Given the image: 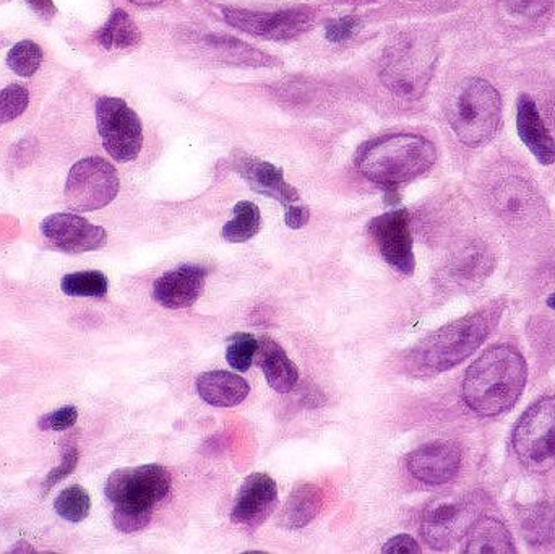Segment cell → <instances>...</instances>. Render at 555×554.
Returning a JSON list of instances; mask_svg holds the SVG:
<instances>
[{"label": "cell", "mask_w": 555, "mask_h": 554, "mask_svg": "<svg viewBox=\"0 0 555 554\" xmlns=\"http://www.w3.org/2000/svg\"><path fill=\"white\" fill-rule=\"evenodd\" d=\"M527 363L508 345L489 348L466 371L463 399L482 416H498L520 400L527 384Z\"/></svg>", "instance_id": "obj_1"}, {"label": "cell", "mask_w": 555, "mask_h": 554, "mask_svg": "<svg viewBox=\"0 0 555 554\" xmlns=\"http://www.w3.org/2000/svg\"><path fill=\"white\" fill-rule=\"evenodd\" d=\"M436 159V146L429 140L413 133H393L365 145L356 165L369 181L395 188L429 171Z\"/></svg>", "instance_id": "obj_2"}, {"label": "cell", "mask_w": 555, "mask_h": 554, "mask_svg": "<svg viewBox=\"0 0 555 554\" xmlns=\"http://www.w3.org/2000/svg\"><path fill=\"white\" fill-rule=\"evenodd\" d=\"M491 314L476 312L433 332L411 350L408 370L416 376H433L452 370L472 357L492 331Z\"/></svg>", "instance_id": "obj_3"}, {"label": "cell", "mask_w": 555, "mask_h": 554, "mask_svg": "<svg viewBox=\"0 0 555 554\" xmlns=\"http://www.w3.org/2000/svg\"><path fill=\"white\" fill-rule=\"evenodd\" d=\"M447 119L460 142L481 146L491 142L502 119L499 91L481 78L462 81L447 104Z\"/></svg>", "instance_id": "obj_4"}, {"label": "cell", "mask_w": 555, "mask_h": 554, "mask_svg": "<svg viewBox=\"0 0 555 554\" xmlns=\"http://www.w3.org/2000/svg\"><path fill=\"white\" fill-rule=\"evenodd\" d=\"M482 503L476 494H442L427 504L421 530L430 549L449 550L465 539L473 524L481 517Z\"/></svg>", "instance_id": "obj_5"}, {"label": "cell", "mask_w": 555, "mask_h": 554, "mask_svg": "<svg viewBox=\"0 0 555 554\" xmlns=\"http://www.w3.org/2000/svg\"><path fill=\"white\" fill-rule=\"evenodd\" d=\"M515 454L530 471L555 464V397H541L528 407L514 431Z\"/></svg>", "instance_id": "obj_6"}, {"label": "cell", "mask_w": 555, "mask_h": 554, "mask_svg": "<svg viewBox=\"0 0 555 554\" xmlns=\"http://www.w3.org/2000/svg\"><path fill=\"white\" fill-rule=\"evenodd\" d=\"M171 474L162 465L119 468L107 478L104 494L114 506L150 507L169 497Z\"/></svg>", "instance_id": "obj_7"}, {"label": "cell", "mask_w": 555, "mask_h": 554, "mask_svg": "<svg viewBox=\"0 0 555 554\" xmlns=\"http://www.w3.org/2000/svg\"><path fill=\"white\" fill-rule=\"evenodd\" d=\"M119 192V176L106 159L91 156L81 159L68 172L65 184L67 204L77 211L106 207Z\"/></svg>", "instance_id": "obj_8"}, {"label": "cell", "mask_w": 555, "mask_h": 554, "mask_svg": "<svg viewBox=\"0 0 555 554\" xmlns=\"http://www.w3.org/2000/svg\"><path fill=\"white\" fill-rule=\"evenodd\" d=\"M96 124L104 149L116 162L129 163L139 156L143 145L140 117L120 98H100L96 103Z\"/></svg>", "instance_id": "obj_9"}, {"label": "cell", "mask_w": 555, "mask_h": 554, "mask_svg": "<svg viewBox=\"0 0 555 554\" xmlns=\"http://www.w3.org/2000/svg\"><path fill=\"white\" fill-rule=\"evenodd\" d=\"M224 18L234 28L267 39H291L307 31L313 23L312 10L287 9L280 12H250L244 9L224 10Z\"/></svg>", "instance_id": "obj_10"}, {"label": "cell", "mask_w": 555, "mask_h": 554, "mask_svg": "<svg viewBox=\"0 0 555 554\" xmlns=\"http://www.w3.org/2000/svg\"><path fill=\"white\" fill-rule=\"evenodd\" d=\"M369 233L380 249L388 266L403 275H413L416 257L410 230V214L406 210H391L369 223Z\"/></svg>", "instance_id": "obj_11"}, {"label": "cell", "mask_w": 555, "mask_h": 554, "mask_svg": "<svg viewBox=\"0 0 555 554\" xmlns=\"http://www.w3.org/2000/svg\"><path fill=\"white\" fill-rule=\"evenodd\" d=\"M41 231L52 246L70 254L101 249L107 241L104 228L74 214L51 215L42 221Z\"/></svg>", "instance_id": "obj_12"}, {"label": "cell", "mask_w": 555, "mask_h": 554, "mask_svg": "<svg viewBox=\"0 0 555 554\" xmlns=\"http://www.w3.org/2000/svg\"><path fill=\"white\" fill-rule=\"evenodd\" d=\"M462 467V451L455 442L434 441L408 458V471L421 484L439 487L453 480Z\"/></svg>", "instance_id": "obj_13"}, {"label": "cell", "mask_w": 555, "mask_h": 554, "mask_svg": "<svg viewBox=\"0 0 555 554\" xmlns=\"http://www.w3.org/2000/svg\"><path fill=\"white\" fill-rule=\"evenodd\" d=\"M276 507V481L267 474H253L241 487L231 520L240 526L257 529L269 520Z\"/></svg>", "instance_id": "obj_14"}, {"label": "cell", "mask_w": 555, "mask_h": 554, "mask_svg": "<svg viewBox=\"0 0 555 554\" xmlns=\"http://www.w3.org/2000/svg\"><path fill=\"white\" fill-rule=\"evenodd\" d=\"M208 270L195 263H182L159 276L153 286V298L168 309L192 308L201 299Z\"/></svg>", "instance_id": "obj_15"}, {"label": "cell", "mask_w": 555, "mask_h": 554, "mask_svg": "<svg viewBox=\"0 0 555 554\" xmlns=\"http://www.w3.org/2000/svg\"><path fill=\"white\" fill-rule=\"evenodd\" d=\"M234 165L253 191L275 198L284 205L296 204L299 201V192L284 181L283 171L272 163L254 158L246 153H237Z\"/></svg>", "instance_id": "obj_16"}, {"label": "cell", "mask_w": 555, "mask_h": 554, "mask_svg": "<svg viewBox=\"0 0 555 554\" xmlns=\"http://www.w3.org/2000/svg\"><path fill=\"white\" fill-rule=\"evenodd\" d=\"M517 130L521 142L537 156L541 165L555 162V142L550 130L544 126L543 117L538 111L533 98L520 94L517 101Z\"/></svg>", "instance_id": "obj_17"}, {"label": "cell", "mask_w": 555, "mask_h": 554, "mask_svg": "<svg viewBox=\"0 0 555 554\" xmlns=\"http://www.w3.org/2000/svg\"><path fill=\"white\" fill-rule=\"evenodd\" d=\"M197 392L208 405L230 409L247 399L250 387L244 377L230 371H208L198 377Z\"/></svg>", "instance_id": "obj_18"}, {"label": "cell", "mask_w": 555, "mask_h": 554, "mask_svg": "<svg viewBox=\"0 0 555 554\" xmlns=\"http://www.w3.org/2000/svg\"><path fill=\"white\" fill-rule=\"evenodd\" d=\"M494 207L511 223L531 220L538 211V197L533 188L521 179L512 178L495 188Z\"/></svg>", "instance_id": "obj_19"}, {"label": "cell", "mask_w": 555, "mask_h": 554, "mask_svg": "<svg viewBox=\"0 0 555 554\" xmlns=\"http://www.w3.org/2000/svg\"><path fill=\"white\" fill-rule=\"evenodd\" d=\"M259 351L260 366L266 373L269 386L278 394H287L294 390L299 381V371H297L296 364L287 358L286 351L272 338H262Z\"/></svg>", "instance_id": "obj_20"}, {"label": "cell", "mask_w": 555, "mask_h": 554, "mask_svg": "<svg viewBox=\"0 0 555 554\" xmlns=\"http://www.w3.org/2000/svg\"><path fill=\"white\" fill-rule=\"evenodd\" d=\"M465 553H515L514 540L507 527L498 519L479 517L465 537Z\"/></svg>", "instance_id": "obj_21"}, {"label": "cell", "mask_w": 555, "mask_h": 554, "mask_svg": "<svg viewBox=\"0 0 555 554\" xmlns=\"http://www.w3.org/2000/svg\"><path fill=\"white\" fill-rule=\"evenodd\" d=\"M323 493L315 485H299L287 498L281 514L280 526L286 530H299L309 526L322 510Z\"/></svg>", "instance_id": "obj_22"}, {"label": "cell", "mask_w": 555, "mask_h": 554, "mask_svg": "<svg viewBox=\"0 0 555 554\" xmlns=\"http://www.w3.org/2000/svg\"><path fill=\"white\" fill-rule=\"evenodd\" d=\"M98 42L106 49H127L139 44L142 35L124 10H114L106 25L98 31Z\"/></svg>", "instance_id": "obj_23"}, {"label": "cell", "mask_w": 555, "mask_h": 554, "mask_svg": "<svg viewBox=\"0 0 555 554\" xmlns=\"http://www.w3.org/2000/svg\"><path fill=\"white\" fill-rule=\"evenodd\" d=\"M521 530L531 545H546L555 539V504L531 506L521 517Z\"/></svg>", "instance_id": "obj_24"}, {"label": "cell", "mask_w": 555, "mask_h": 554, "mask_svg": "<svg viewBox=\"0 0 555 554\" xmlns=\"http://www.w3.org/2000/svg\"><path fill=\"white\" fill-rule=\"evenodd\" d=\"M262 227V215L253 202L243 201L234 207V218L223 228V237L230 243H246L257 236Z\"/></svg>", "instance_id": "obj_25"}, {"label": "cell", "mask_w": 555, "mask_h": 554, "mask_svg": "<svg viewBox=\"0 0 555 554\" xmlns=\"http://www.w3.org/2000/svg\"><path fill=\"white\" fill-rule=\"evenodd\" d=\"M62 292L74 298H104L109 289L106 275L98 270L68 273L62 279Z\"/></svg>", "instance_id": "obj_26"}, {"label": "cell", "mask_w": 555, "mask_h": 554, "mask_svg": "<svg viewBox=\"0 0 555 554\" xmlns=\"http://www.w3.org/2000/svg\"><path fill=\"white\" fill-rule=\"evenodd\" d=\"M55 513L68 523H81L90 516L91 498L87 490L74 485V487L65 488L57 500L54 501Z\"/></svg>", "instance_id": "obj_27"}, {"label": "cell", "mask_w": 555, "mask_h": 554, "mask_svg": "<svg viewBox=\"0 0 555 554\" xmlns=\"http://www.w3.org/2000/svg\"><path fill=\"white\" fill-rule=\"evenodd\" d=\"M257 353H259V340L254 335L241 332V334L233 335L228 340V363L240 373H246L250 370Z\"/></svg>", "instance_id": "obj_28"}, {"label": "cell", "mask_w": 555, "mask_h": 554, "mask_svg": "<svg viewBox=\"0 0 555 554\" xmlns=\"http://www.w3.org/2000/svg\"><path fill=\"white\" fill-rule=\"evenodd\" d=\"M9 67L20 77H31L41 67L42 49L33 41H20L9 52Z\"/></svg>", "instance_id": "obj_29"}, {"label": "cell", "mask_w": 555, "mask_h": 554, "mask_svg": "<svg viewBox=\"0 0 555 554\" xmlns=\"http://www.w3.org/2000/svg\"><path fill=\"white\" fill-rule=\"evenodd\" d=\"M152 516L150 507L114 506L113 523L120 533H135L149 526Z\"/></svg>", "instance_id": "obj_30"}, {"label": "cell", "mask_w": 555, "mask_h": 554, "mask_svg": "<svg viewBox=\"0 0 555 554\" xmlns=\"http://www.w3.org/2000/svg\"><path fill=\"white\" fill-rule=\"evenodd\" d=\"M28 104V91L20 85H10L0 90V124L10 123L22 116Z\"/></svg>", "instance_id": "obj_31"}, {"label": "cell", "mask_w": 555, "mask_h": 554, "mask_svg": "<svg viewBox=\"0 0 555 554\" xmlns=\"http://www.w3.org/2000/svg\"><path fill=\"white\" fill-rule=\"evenodd\" d=\"M505 12L517 18L534 20L543 16L554 0H501Z\"/></svg>", "instance_id": "obj_32"}, {"label": "cell", "mask_w": 555, "mask_h": 554, "mask_svg": "<svg viewBox=\"0 0 555 554\" xmlns=\"http://www.w3.org/2000/svg\"><path fill=\"white\" fill-rule=\"evenodd\" d=\"M78 410L75 407H62V409L54 410L39 420V428L42 431H64V429L72 428L77 423Z\"/></svg>", "instance_id": "obj_33"}, {"label": "cell", "mask_w": 555, "mask_h": 554, "mask_svg": "<svg viewBox=\"0 0 555 554\" xmlns=\"http://www.w3.org/2000/svg\"><path fill=\"white\" fill-rule=\"evenodd\" d=\"M78 465V451L75 448L67 449V451L64 452V455H62V462L59 467H55L54 471L51 472V474L46 477L44 484H42V493H48L49 490H52V488L55 487V485L59 484V481L64 480V478H67L68 475L72 474V472L77 468Z\"/></svg>", "instance_id": "obj_34"}, {"label": "cell", "mask_w": 555, "mask_h": 554, "mask_svg": "<svg viewBox=\"0 0 555 554\" xmlns=\"http://www.w3.org/2000/svg\"><path fill=\"white\" fill-rule=\"evenodd\" d=\"M358 28L359 20L356 16H343L326 25L325 36L328 41L343 42L356 35Z\"/></svg>", "instance_id": "obj_35"}, {"label": "cell", "mask_w": 555, "mask_h": 554, "mask_svg": "<svg viewBox=\"0 0 555 554\" xmlns=\"http://www.w3.org/2000/svg\"><path fill=\"white\" fill-rule=\"evenodd\" d=\"M382 553L385 554H414L421 553L420 543L410 536H398L385 543Z\"/></svg>", "instance_id": "obj_36"}, {"label": "cell", "mask_w": 555, "mask_h": 554, "mask_svg": "<svg viewBox=\"0 0 555 554\" xmlns=\"http://www.w3.org/2000/svg\"><path fill=\"white\" fill-rule=\"evenodd\" d=\"M286 207V215H284V220H286V224L293 230H300V228L306 227L309 223L310 211L309 208L302 207V205H284Z\"/></svg>", "instance_id": "obj_37"}, {"label": "cell", "mask_w": 555, "mask_h": 554, "mask_svg": "<svg viewBox=\"0 0 555 554\" xmlns=\"http://www.w3.org/2000/svg\"><path fill=\"white\" fill-rule=\"evenodd\" d=\"M129 2L137 3V5H158L163 0H129Z\"/></svg>", "instance_id": "obj_38"}, {"label": "cell", "mask_w": 555, "mask_h": 554, "mask_svg": "<svg viewBox=\"0 0 555 554\" xmlns=\"http://www.w3.org/2000/svg\"><path fill=\"white\" fill-rule=\"evenodd\" d=\"M547 305H550V308H553L555 311V293L550 296V299H547Z\"/></svg>", "instance_id": "obj_39"}]
</instances>
